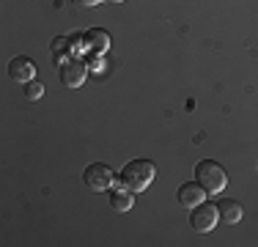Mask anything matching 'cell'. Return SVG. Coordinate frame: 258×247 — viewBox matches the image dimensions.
Returning <instances> with one entry per match:
<instances>
[{
  "label": "cell",
  "mask_w": 258,
  "mask_h": 247,
  "mask_svg": "<svg viewBox=\"0 0 258 247\" xmlns=\"http://www.w3.org/2000/svg\"><path fill=\"white\" fill-rule=\"evenodd\" d=\"M154 176H157L154 162H149V159H132V162L124 165L118 181H121V187L132 190V193H143V190L154 181Z\"/></svg>",
  "instance_id": "1"
},
{
  "label": "cell",
  "mask_w": 258,
  "mask_h": 247,
  "mask_svg": "<svg viewBox=\"0 0 258 247\" xmlns=\"http://www.w3.org/2000/svg\"><path fill=\"white\" fill-rule=\"evenodd\" d=\"M195 178L201 181V187H204L209 195L223 193L225 184H228V173H225L223 165L214 162V159H201V162L195 165Z\"/></svg>",
  "instance_id": "2"
},
{
  "label": "cell",
  "mask_w": 258,
  "mask_h": 247,
  "mask_svg": "<svg viewBox=\"0 0 258 247\" xmlns=\"http://www.w3.org/2000/svg\"><path fill=\"white\" fill-rule=\"evenodd\" d=\"M83 181L88 184V187L94 190V193H104V190L113 187L115 173L110 170V165H104V162H94V165H88V168L83 170Z\"/></svg>",
  "instance_id": "3"
},
{
  "label": "cell",
  "mask_w": 258,
  "mask_h": 247,
  "mask_svg": "<svg viewBox=\"0 0 258 247\" xmlns=\"http://www.w3.org/2000/svg\"><path fill=\"white\" fill-rule=\"evenodd\" d=\"M220 222V212L212 206V203H198L195 209H189V225H192V231L198 233H209L214 231V225Z\"/></svg>",
  "instance_id": "4"
},
{
  "label": "cell",
  "mask_w": 258,
  "mask_h": 247,
  "mask_svg": "<svg viewBox=\"0 0 258 247\" xmlns=\"http://www.w3.org/2000/svg\"><path fill=\"white\" fill-rule=\"evenodd\" d=\"M58 74L66 88H83L88 69H85L83 60H63V64H58Z\"/></svg>",
  "instance_id": "5"
},
{
  "label": "cell",
  "mask_w": 258,
  "mask_h": 247,
  "mask_svg": "<svg viewBox=\"0 0 258 247\" xmlns=\"http://www.w3.org/2000/svg\"><path fill=\"white\" fill-rule=\"evenodd\" d=\"M209 193L204 187H201V181L195 178V181H187V184H181L179 187V193H176V198H179V203L184 209H195L198 203H204V198Z\"/></svg>",
  "instance_id": "6"
},
{
  "label": "cell",
  "mask_w": 258,
  "mask_h": 247,
  "mask_svg": "<svg viewBox=\"0 0 258 247\" xmlns=\"http://www.w3.org/2000/svg\"><path fill=\"white\" fill-rule=\"evenodd\" d=\"M9 77L14 80V83H30V80L36 77V64L30 58H25V55H20V58H14L9 64Z\"/></svg>",
  "instance_id": "7"
},
{
  "label": "cell",
  "mask_w": 258,
  "mask_h": 247,
  "mask_svg": "<svg viewBox=\"0 0 258 247\" xmlns=\"http://www.w3.org/2000/svg\"><path fill=\"white\" fill-rule=\"evenodd\" d=\"M132 203H135L132 190L118 187V190H113V193H110V206H113L115 212H129V209H132Z\"/></svg>",
  "instance_id": "8"
},
{
  "label": "cell",
  "mask_w": 258,
  "mask_h": 247,
  "mask_svg": "<svg viewBox=\"0 0 258 247\" xmlns=\"http://www.w3.org/2000/svg\"><path fill=\"white\" fill-rule=\"evenodd\" d=\"M217 212H220V220L228 222V225H236V222L242 220V206H239L236 201H220Z\"/></svg>",
  "instance_id": "9"
},
{
  "label": "cell",
  "mask_w": 258,
  "mask_h": 247,
  "mask_svg": "<svg viewBox=\"0 0 258 247\" xmlns=\"http://www.w3.org/2000/svg\"><path fill=\"white\" fill-rule=\"evenodd\" d=\"M88 49L91 52H107V47H110V33L107 30H102V28H94V30H88Z\"/></svg>",
  "instance_id": "10"
},
{
  "label": "cell",
  "mask_w": 258,
  "mask_h": 247,
  "mask_svg": "<svg viewBox=\"0 0 258 247\" xmlns=\"http://www.w3.org/2000/svg\"><path fill=\"white\" fill-rule=\"evenodd\" d=\"M41 94H44V85H41V83H36V80L25 83V99H28V102H36V99H41Z\"/></svg>",
  "instance_id": "11"
},
{
  "label": "cell",
  "mask_w": 258,
  "mask_h": 247,
  "mask_svg": "<svg viewBox=\"0 0 258 247\" xmlns=\"http://www.w3.org/2000/svg\"><path fill=\"white\" fill-rule=\"evenodd\" d=\"M69 41H72V49H75V52H88V36L85 33L69 36Z\"/></svg>",
  "instance_id": "12"
},
{
  "label": "cell",
  "mask_w": 258,
  "mask_h": 247,
  "mask_svg": "<svg viewBox=\"0 0 258 247\" xmlns=\"http://www.w3.org/2000/svg\"><path fill=\"white\" fill-rule=\"evenodd\" d=\"M63 49H72V41H69V36H58V39L52 41V55L63 52Z\"/></svg>",
  "instance_id": "13"
},
{
  "label": "cell",
  "mask_w": 258,
  "mask_h": 247,
  "mask_svg": "<svg viewBox=\"0 0 258 247\" xmlns=\"http://www.w3.org/2000/svg\"><path fill=\"white\" fill-rule=\"evenodd\" d=\"M77 3H80V6H99L102 0H77Z\"/></svg>",
  "instance_id": "14"
},
{
  "label": "cell",
  "mask_w": 258,
  "mask_h": 247,
  "mask_svg": "<svg viewBox=\"0 0 258 247\" xmlns=\"http://www.w3.org/2000/svg\"><path fill=\"white\" fill-rule=\"evenodd\" d=\"M110 3H124V0H110Z\"/></svg>",
  "instance_id": "15"
}]
</instances>
